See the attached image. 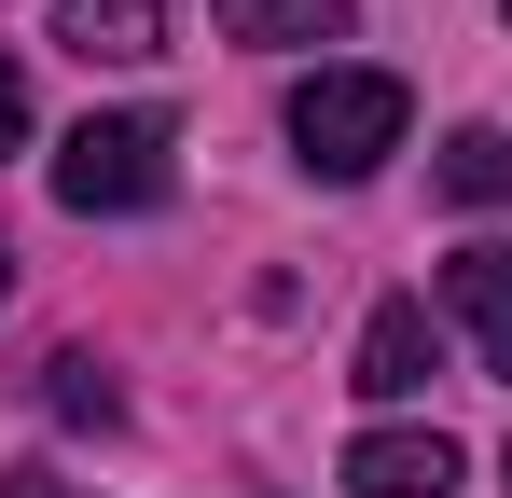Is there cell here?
Masks as SVG:
<instances>
[{"instance_id":"cell-2","label":"cell","mask_w":512,"mask_h":498,"mask_svg":"<svg viewBox=\"0 0 512 498\" xmlns=\"http://www.w3.org/2000/svg\"><path fill=\"white\" fill-rule=\"evenodd\" d=\"M402 125H416V97H402V70H319L291 83V153L319 166V180H374V166L402 153Z\"/></svg>"},{"instance_id":"cell-3","label":"cell","mask_w":512,"mask_h":498,"mask_svg":"<svg viewBox=\"0 0 512 498\" xmlns=\"http://www.w3.org/2000/svg\"><path fill=\"white\" fill-rule=\"evenodd\" d=\"M346 498H457V443L443 429H360L346 443Z\"/></svg>"},{"instance_id":"cell-11","label":"cell","mask_w":512,"mask_h":498,"mask_svg":"<svg viewBox=\"0 0 512 498\" xmlns=\"http://www.w3.org/2000/svg\"><path fill=\"white\" fill-rule=\"evenodd\" d=\"M0 498H84V485H56V471H0Z\"/></svg>"},{"instance_id":"cell-9","label":"cell","mask_w":512,"mask_h":498,"mask_svg":"<svg viewBox=\"0 0 512 498\" xmlns=\"http://www.w3.org/2000/svg\"><path fill=\"white\" fill-rule=\"evenodd\" d=\"M42 402L70 415V429H111L125 388H111V360H97V346H56V360H42Z\"/></svg>"},{"instance_id":"cell-6","label":"cell","mask_w":512,"mask_h":498,"mask_svg":"<svg viewBox=\"0 0 512 498\" xmlns=\"http://www.w3.org/2000/svg\"><path fill=\"white\" fill-rule=\"evenodd\" d=\"M360 388H374V402H416V388H429V305H416V291L360 319Z\"/></svg>"},{"instance_id":"cell-10","label":"cell","mask_w":512,"mask_h":498,"mask_svg":"<svg viewBox=\"0 0 512 498\" xmlns=\"http://www.w3.org/2000/svg\"><path fill=\"white\" fill-rule=\"evenodd\" d=\"M14 139H28V70L0 56V153H14Z\"/></svg>"},{"instance_id":"cell-4","label":"cell","mask_w":512,"mask_h":498,"mask_svg":"<svg viewBox=\"0 0 512 498\" xmlns=\"http://www.w3.org/2000/svg\"><path fill=\"white\" fill-rule=\"evenodd\" d=\"M56 42L84 70H153L167 56V0H56Z\"/></svg>"},{"instance_id":"cell-8","label":"cell","mask_w":512,"mask_h":498,"mask_svg":"<svg viewBox=\"0 0 512 498\" xmlns=\"http://www.w3.org/2000/svg\"><path fill=\"white\" fill-rule=\"evenodd\" d=\"M443 194H457V208H512V139L499 125H457V139H443Z\"/></svg>"},{"instance_id":"cell-5","label":"cell","mask_w":512,"mask_h":498,"mask_svg":"<svg viewBox=\"0 0 512 498\" xmlns=\"http://www.w3.org/2000/svg\"><path fill=\"white\" fill-rule=\"evenodd\" d=\"M443 305L485 346V374H512V249H457V263H443Z\"/></svg>"},{"instance_id":"cell-1","label":"cell","mask_w":512,"mask_h":498,"mask_svg":"<svg viewBox=\"0 0 512 498\" xmlns=\"http://www.w3.org/2000/svg\"><path fill=\"white\" fill-rule=\"evenodd\" d=\"M167 180H180V125L167 111H84L56 139V208L70 222H139V208H167Z\"/></svg>"},{"instance_id":"cell-12","label":"cell","mask_w":512,"mask_h":498,"mask_svg":"<svg viewBox=\"0 0 512 498\" xmlns=\"http://www.w3.org/2000/svg\"><path fill=\"white\" fill-rule=\"evenodd\" d=\"M0 291H14V249H0Z\"/></svg>"},{"instance_id":"cell-7","label":"cell","mask_w":512,"mask_h":498,"mask_svg":"<svg viewBox=\"0 0 512 498\" xmlns=\"http://www.w3.org/2000/svg\"><path fill=\"white\" fill-rule=\"evenodd\" d=\"M222 42L291 56V42H346V0H222Z\"/></svg>"}]
</instances>
